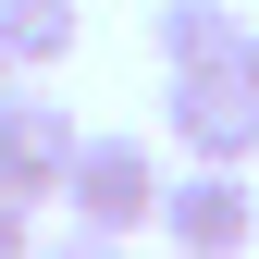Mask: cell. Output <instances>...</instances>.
<instances>
[{"label": "cell", "mask_w": 259, "mask_h": 259, "mask_svg": "<svg viewBox=\"0 0 259 259\" xmlns=\"http://www.w3.org/2000/svg\"><path fill=\"white\" fill-rule=\"evenodd\" d=\"M37 259H136L123 235H62V247H37Z\"/></svg>", "instance_id": "cell-8"}, {"label": "cell", "mask_w": 259, "mask_h": 259, "mask_svg": "<svg viewBox=\"0 0 259 259\" xmlns=\"http://www.w3.org/2000/svg\"><path fill=\"white\" fill-rule=\"evenodd\" d=\"M0 259H37V210H25L13 185H0Z\"/></svg>", "instance_id": "cell-7"}, {"label": "cell", "mask_w": 259, "mask_h": 259, "mask_svg": "<svg viewBox=\"0 0 259 259\" xmlns=\"http://www.w3.org/2000/svg\"><path fill=\"white\" fill-rule=\"evenodd\" d=\"M235 74H247V87H259V25H247V50H235Z\"/></svg>", "instance_id": "cell-9"}, {"label": "cell", "mask_w": 259, "mask_h": 259, "mask_svg": "<svg viewBox=\"0 0 259 259\" xmlns=\"http://www.w3.org/2000/svg\"><path fill=\"white\" fill-rule=\"evenodd\" d=\"M13 87H25V74H13V62H0V99H13Z\"/></svg>", "instance_id": "cell-10"}, {"label": "cell", "mask_w": 259, "mask_h": 259, "mask_svg": "<svg viewBox=\"0 0 259 259\" xmlns=\"http://www.w3.org/2000/svg\"><path fill=\"white\" fill-rule=\"evenodd\" d=\"M148 235H173V259H247L259 247V198H247V173H198V160H185V173L160 185Z\"/></svg>", "instance_id": "cell-3"}, {"label": "cell", "mask_w": 259, "mask_h": 259, "mask_svg": "<svg viewBox=\"0 0 259 259\" xmlns=\"http://www.w3.org/2000/svg\"><path fill=\"white\" fill-rule=\"evenodd\" d=\"M74 37H87L74 0H0V62H13L25 87H37L50 62H74Z\"/></svg>", "instance_id": "cell-6"}, {"label": "cell", "mask_w": 259, "mask_h": 259, "mask_svg": "<svg viewBox=\"0 0 259 259\" xmlns=\"http://www.w3.org/2000/svg\"><path fill=\"white\" fill-rule=\"evenodd\" d=\"M160 185H173V173H160L148 136H87L74 173H62V210H74V235H123V247H136L160 222Z\"/></svg>", "instance_id": "cell-1"}, {"label": "cell", "mask_w": 259, "mask_h": 259, "mask_svg": "<svg viewBox=\"0 0 259 259\" xmlns=\"http://www.w3.org/2000/svg\"><path fill=\"white\" fill-rule=\"evenodd\" d=\"M74 148H87V123L62 111V99H37V87H13V99H0V185H13L25 210H62Z\"/></svg>", "instance_id": "cell-4"}, {"label": "cell", "mask_w": 259, "mask_h": 259, "mask_svg": "<svg viewBox=\"0 0 259 259\" xmlns=\"http://www.w3.org/2000/svg\"><path fill=\"white\" fill-rule=\"evenodd\" d=\"M148 50H160V74H235L247 13H235V0H160V13H148Z\"/></svg>", "instance_id": "cell-5"}, {"label": "cell", "mask_w": 259, "mask_h": 259, "mask_svg": "<svg viewBox=\"0 0 259 259\" xmlns=\"http://www.w3.org/2000/svg\"><path fill=\"white\" fill-rule=\"evenodd\" d=\"M160 111H173V148L198 160V173H247L259 160V87L247 74H173Z\"/></svg>", "instance_id": "cell-2"}]
</instances>
